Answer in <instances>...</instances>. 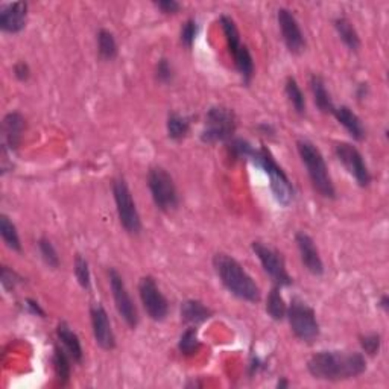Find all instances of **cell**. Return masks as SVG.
<instances>
[{
  "label": "cell",
  "mask_w": 389,
  "mask_h": 389,
  "mask_svg": "<svg viewBox=\"0 0 389 389\" xmlns=\"http://www.w3.org/2000/svg\"><path fill=\"white\" fill-rule=\"evenodd\" d=\"M307 371L316 380L343 382L357 378L367 371V359L359 351H318L307 360Z\"/></svg>",
  "instance_id": "cell-1"
},
{
  "label": "cell",
  "mask_w": 389,
  "mask_h": 389,
  "mask_svg": "<svg viewBox=\"0 0 389 389\" xmlns=\"http://www.w3.org/2000/svg\"><path fill=\"white\" fill-rule=\"evenodd\" d=\"M213 268L221 283L231 295L248 303L260 301V287L236 259L225 254V252H218L213 257Z\"/></svg>",
  "instance_id": "cell-2"
},
{
  "label": "cell",
  "mask_w": 389,
  "mask_h": 389,
  "mask_svg": "<svg viewBox=\"0 0 389 389\" xmlns=\"http://www.w3.org/2000/svg\"><path fill=\"white\" fill-rule=\"evenodd\" d=\"M250 161L256 168L261 169L269 178V189L274 200L283 207L291 205L295 198V189L292 181L289 179L285 169L275 161L273 152L266 146H260L254 149Z\"/></svg>",
  "instance_id": "cell-3"
},
{
  "label": "cell",
  "mask_w": 389,
  "mask_h": 389,
  "mask_svg": "<svg viewBox=\"0 0 389 389\" xmlns=\"http://www.w3.org/2000/svg\"><path fill=\"white\" fill-rule=\"evenodd\" d=\"M296 149L298 156H300L303 165L307 169V175L310 178L313 189L325 200H334L336 189H334L327 163H325L321 151L307 139L298 140Z\"/></svg>",
  "instance_id": "cell-4"
},
{
  "label": "cell",
  "mask_w": 389,
  "mask_h": 389,
  "mask_svg": "<svg viewBox=\"0 0 389 389\" xmlns=\"http://www.w3.org/2000/svg\"><path fill=\"white\" fill-rule=\"evenodd\" d=\"M221 28L225 35V41H227V48L230 55L233 57L234 67H236L238 74L240 75L243 84L250 86L252 78H254V60H252L251 52L247 44H243L240 40V32L230 15L221 17Z\"/></svg>",
  "instance_id": "cell-5"
},
{
  "label": "cell",
  "mask_w": 389,
  "mask_h": 389,
  "mask_svg": "<svg viewBox=\"0 0 389 389\" xmlns=\"http://www.w3.org/2000/svg\"><path fill=\"white\" fill-rule=\"evenodd\" d=\"M238 117L231 108L214 105L205 113L201 140L204 143H227L236 134Z\"/></svg>",
  "instance_id": "cell-6"
},
{
  "label": "cell",
  "mask_w": 389,
  "mask_h": 389,
  "mask_svg": "<svg viewBox=\"0 0 389 389\" xmlns=\"http://www.w3.org/2000/svg\"><path fill=\"white\" fill-rule=\"evenodd\" d=\"M286 318L291 325V330L296 339L301 342L312 343L320 336V322L316 320L313 307H310L300 298H292L291 304L287 306Z\"/></svg>",
  "instance_id": "cell-7"
},
{
  "label": "cell",
  "mask_w": 389,
  "mask_h": 389,
  "mask_svg": "<svg viewBox=\"0 0 389 389\" xmlns=\"http://www.w3.org/2000/svg\"><path fill=\"white\" fill-rule=\"evenodd\" d=\"M148 187L152 201L157 209L163 213H170L177 210L179 204L178 190L174 178L169 172L161 166H152L148 172Z\"/></svg>",
  "instance_id": "cell-8"
},
{
  "label": "cell",
  "mask_w": 389,
  "mask_h": 389,
  "mask_svg": "<svg viewBox=\"0 0 389 389\" xmlns=\"http://www.w3.org/2000/svg\"><path fill=\"white\" fill-rule=\"evenodd\" d=\"M113 196L121 225L126 233L132 234V236H137V234H140L143 225L137 207H135L130 186L125 181V178L119 177L113 181Z\"/></svg>",
  "instance_id": "cell-9"
},
{
  "label": "cell",
  "mask_w": 389,
  "mask_h": 389,
  "mask_svg": "<svg viewBox=\"0 0 389 389\" xmlns=\"http://www.w3.org/2000/svg\"><path fill=\"white\" fill-rule=\"evenodd\" d=\"M251 250L256 257L260 260L261 268H264L268 277L273 280V283L278 287H287L294 283V278L286 269V261L282 252L265 245L264 242L254 240L251 243Z\"/></svg>",
  "instance_id": "cell-10"
},
{
  "label": "cell",
  "mask_w": 389,
  "mask_h": 389,
  "mask_svg": "<svg viewBox=\"0 0 389 389\" xmlns=\"http://www.w3.org/2000/svg\"><path fill=\"white\" fill-rule=\"evenodd\" d=\"M108 282H110V289H111L117 313L121 315V318L131 330H135L140 321L139 310L132 301L128 289H126V285L123 282L122 275L119 274V271L114 268L108 269Z\"/></svg>",
  "instance_id": "cell-11"
},
{
  "label": "cell",
  "mask_w": 389,
  "mask_h": 389,
  "mask_svg": "<svg viewBox=\"0 0 389 389\" xmlns=\"http://www.w3.org/2000/svg\"><path fill=\"white\" fill-rule=\"evenodd\" d=\"M334 156L348 174L356 179L360 187H368L371 183V172L367 166L365 158L355 144L339 142L334 144Z\"/></svg>",
  "instance_id": "cell-12"
},
{
  "label": "cell",
  "mask_w": 389,
  "mask_h": 389,
  "mask_svg": "<svg viewBox=\"0 0 389 389\" xmlns=\"http://www.w3.org/2000/svg\"><path fill=\"white\" fill-rule=\"evenodd\" d=\"M139 295L144 312L156 322H161L168 318L169 303L166 296L161 294L156 280L151 275L143 277L139 283Z\"/></svg>",
  "instance_id": "cell-13"
},
{
  "label": "cell",
  "mask_w": 389,
  "mask_h": 389,
  "mask_svg": "<svg viewBox=\"0 0 389 389\" xmlns=\"http://www.w3.org/2000/svg\"><path fill=\"white\" fill-rule=\"evenodd\" d=\"M277 20L287 50L292 55H301L306 50V39L296 17L287 8H280L277 11Z\"/></svg>",
  "instance_id": "cell-14"
},
{
  "label": "cell",
  "mask_w": 389,
  "mask_h": 389,
  "mask_svg": "<svg viewBox=\"0 0 389 389\" xmlns=\"http://www.w3.org/2000/svg\"><path fill=\"white\" fill-rule=\"evenodd\" d=\"M90 320H92L93 336L99 347L105 351L116 348V336L111 327L110 316L101 303H93L90 306Z\"/></svg>",
  "instance_id": "cell-15"
},
{
  "label": "cell",
  "mask_w": 389,
  "mask_h": 389,
  "mask_svg": "<svg viewBox=\"0 0 389 389\" xmlns=\"http://www.w3.org/2000/svg\"><path fill=\"white\" fill-rule=\"evenodd\" d=\"M295 243H296L298 252H300V259L303 261L304 268L309 271L312 275L321 277L324 274V264L313 239L307 233L298 231L295 234Z\"/></svg>",
  "instance_id": "cell-16"
},
{
  "label": "cell",
  "mask_w": 389,
  "mask_h": 389,
  "mask_svg": "<svg viewBox=\"0 0 389 389\" xmlns=\"http://www.w3.org/2000/svg\"><path fill=\"white\" fill-rule=\"evenodd\" d=\"M28 22V4L13 2L0 8V29L6 34H19Z\"/></svg>",
  "instance_id": "cell-17"
},
{
  "label": "cell",
  "mask_w": 389,
  "mask_h": 389,
  "mask_svg": "<svg viewBox=\"0 0 389 389\" xmlns=\"http://www.w3.org/2000/svg\"><path fill=\"white\" fill-rule=\"evenodd\" d=\"M25 131H26L25 116L19 111L8 113L4 117V123H2V134H4L2 146L10 149V152L19 149L23 140Z\"/></svg>",
  "instance_id": "cell-18"
},
{
  "label": "cell",
  "mask_w": 389,
  "mask_h": 389,
  "mask_svg": "<svg viewBox=\"0 0 389 389\" xmlns=\"http://www.w3.org/2000/svg\"><path fill=\"white\" fill-rule=\"evenodd\" d=\"M333 116L336 117V121L339 125H342L346 131L350 134V137L356 142H362L365 139V128L364 123H362L360 117L351 110L347 105H341L338 108H334Z\"/></svg>",
  "instance_id": "cell-19"
},
{
  "label": "cell",
  "mask_w": 389,
  "mask_h": 389,
  "mask_svg": "<svg viewBox=\"0 0 389 389\" xmlns=\"http://www.w3.org/2000/svg\"><path fill=\"white\" fill-rule=\"evenodd\" d=\"M179 316L184 324L200 325L209 321L213 316V312L200 300H186L184 303H181Z\"/></svg>",
  "instance_id": "cell-20"
},
{
  "label": "cell",
  "mask_w": 389,
  "mask_h": 389,
  "mask_svg": "<svg viewBox=\"0 0 389 389\" xmlns=\"http://www.w3.org/2000/svg\"><path fill=\"white\" fill-rule=\"evenodd\" d=\"M57 336H58V339H60L62 346H64V348L70 355L71 360L76 362V364H83V357H84L83 346H81V341L78 338V334L70 329V325L67 322H64V321L58 322Z\"/></svg>",
  "instance_id": "cell-21"
},
{
  "label": "cell",
  "mask_w": 389,
  "mask_h": 389,
  "mask_svg": "<svg viewBox=\"0 0 389 389\" xmlns=\"http://www.w3.org/2000/svg\"><path fill=\"white\" fill-rule=\"evenodd\" d=\"M310 90L313 95V101L318 110L324 114H333L334 113V104L332 101V96L329 93L327 87H325V81L320 75L310 76Z\"/></svg>",
  "instance_id": "cell-22"
},
{
  "label": "cell",
  "mask_w": 389,
  "mask_h": 389,
  "mask_svg": "<svg viewBox=\"0 0 389 389\" xmlns=\"http://www.w3.org/2000/svg\"><path fill=\"white\" fill-rule=\"evenodd\" d=\"M70 355L66 351V348H61L60 346L53 347V371H55V377L58 380L60 386H67L70 383L71 377V365H70Z\"/></svg>",
  "instance_id": "cell-23"
},
{
  "label": "cell",
  "mask_w": 389,
  "mask_h": 389,
  "mask_svg": "<svg viewBox=\"0 0 389 389\" xmlns=\"http://www.w3.org/2000/svg\"><path fill=\"white\" fill-rule=\"evenodd\" d=\"M334 29H336L341 41L346 44V46L351 52H357L360 48V37L356 31L353 23L347 19V17H338L334 20Z\"/></svg>",
  "instance_id": "cell-24"
},
{
  "label": "cell",
  "mask_w": 389,
  "mask_h": 389,
  "mask_svg": "<svg viewBox=\"0 0 389 389\" xmlns=\"http://www.w3.org/2000/svg\"><path fill=\"white\" fill-rule=\"evenodd\" d=\"M282 287L278 286H273L271 289L268 298H266V313L273 318L274 321L280 322L286 318V313H287V304L285 301V298L282 295V291H280Z\"/></svg>",
  "instance_id": "cell-25"
},
{
  "label": "cell",
  "mask_w": 389,
  "mask_h": 389,
  "mask_svg": "<svg viewBox=\"0 0 389 389\" xmlns=\"http://www.w3.org/2000/svg\"><path fill=\"white\" fill-rule=\"evenodd\" d=\"M166 130H168V135L170 140H174V142L183 140L187 137V134L190 131V119L187 116L172 111L168 116Z\"/></svg>",
  "instance_id": "cell-26"
},
{
  "label": "cell",
  "mask_w": 389,
  "mask_h": 389,
  "mask_svg": "<svg viewBox=\"0 0 389 389\" xmlns=\"http://www.w3.org/2000/svg\"><path fill=\"white\" fill-rule=\"evenodd\" d=\"M117 53H119V48H117V41L114 39L113 32L108 29H101L97 32V55L104 61H113Z\"/></svg>",
  "instance_id": "cell-27"
},
{
  "label": "cell",
  "mask_w": 389,
  "mask_h": 389,
  "mask_svg": "<svg viewBox=\"0 0 389 389\" xmlns=\"http://www.w3.org/2000/svg\"><path fill=\"white\" fill-rule=\"evenodd\" d=\"M285 93L287 96V101L294 107V110L298 116L306 114V97L303 90L298 86L296 79L294 76H287L285 83Z\"/></svg>",
  "instance_id": "cell-28"
},
{
  "label": "cell",
  "mask_w": 389,
  "mask_h": 389,
  "mask_svg": "<svg viewBox=\"0 0 389 389\" xmlns=\"http://www.w3.org/2000/svg\"><path fill=\"white\" fill-rule=\"evenodd\" d=\"M0 236H2L5 245L8 248L15 252H22V242H20L19 231H17L14 222L8 218L6 214H0Z\"/></svg>",
  "instance_id": "cell-29"
},
{
  "label": "cell",
  "mask_w": 389,
  "mask_h": 389,
  "mask_svg": "<svg viewBox=\"0 0 389 389\" xmlns=\"http://www.w3.org/2000/svg\"><path fill=\"white\" fill-rule=\"evenodd\" d=\"M201 348V341L198 338V329L196 325H190L178 341V350L183 356H195Z\"/></svg>",
  "instance_id": "cell-30"
},
{
  "label": "cell",
  "mask_w": 389,
  "mask_h": 389,
  "mask_svg": "<svg viewBox=\"0 0 389 389\" xmlns=\"http://www.w3.org/2000/svg\"><path fill=\"white\" fill-rule=\"evenodd\" d=\"M254 146L245 140V139H236L233 137L231 140L227 142V152L228 157L233 161H239V160H250L252 152H254Z\"/></svg>",
  "instance_id": "cell-31"
},
{
  "label": "cell",
  "mask_w": 389,
  "mask_h": 389,
  "mask_svg": "<svg viewBox=\"0 0 389 389\" xmlns=\"http://www.w3.org/2000/svg\"><path fill=\"white\" fill-rule=\"evenodd\" d=\"M39 250H40V254H41V259L44 260V264H46L52 269L60 268V264H61L60 256H58L55 247H53V243L48 238L43 236L39 239Z\"/></svg>",
  "instance_id": "cell-32"
},
{
  "label": "cell",
  "mask_w": 389,
  "mask_h": 389,
  "mask_svg": "<svg viewBox=\"0 0 389 389\" xmlns=\"http://www.w3.org/2000/svg\"><path fill=\"white\" fill-rule=\"evenodd\" d=\"M74 271H75V277L78 280L79 286L84 289V291H90L92 289V274H90V268H88V261L81 256L76 254L75 256V265H74Z\"/></svg>",
  "instance_id": "cell-33"
},
{
  "label": "cell",
  "mask_w": 389,
  "mask_h": 389,
  "mask_svg": "<svg viewBox=\"0 0 389 389\" xmlns=\"http://www.w3.org/2000/svg\"><path fill=\"white\" fill-rule=\"evenodd\" d=\"M359 343L362 351L368 356L378 355L380 348H382V336L378 333H368L359 336Z\"/></svg>",
  "instance_id": "cell-34"
},
{
  "label": "cell",
  "mask_w": 389,
  "mask_h": 389,
  "mask_svg": "<svg viewBox=\"0 0 389 389\" xmlns=\"http://www.w3.org/2000/svg\"><path fill=\"white\" fill-rule=\"evenodd\" d=\"M198 34H200V25H198V22L195 19H189L183 25V28H181L179 40L187 49H192L195 41H196Z\"/></svg>",
  "instance_id": "cell-35"
},
{
  "label": "cell",
  "mask_w": 389,
  "mask_h": 389,
  "mask_svg": "<svg viewBox=\"0 0 389 389\" xmlns=\"http://www.w3.org/2000/svg\"><path fill=\"white\" fill-rule=\"evenodd\" d=\"M175 71L168 58H160L156 64V79L163 86H169L174 81Z\"/></svg>",
  "instance_id": "cell-36"
},
{
  "label": "cell",
  "mask_w": 389,
  "mask_h": 389,
  "mask_svg": "<svg viewBox=\"0 0 389 389\" xmlns=\"http://www.w3.org/2000/svg\"><path fill=\"white\" fill-rule=\"evenodd\" d=\"M23 278L15 273V271L10 269L8 266L2 268V277H0V283H2V287L5 289L6 292H13L15 286L22 283Z\"/></svg>",
  "instance_id": "cell-37"
},
{
  "label": "cell",
  "mask_w": 389,
  "mask_h": 389,
  "mask_svg": "<svg viewBox=\"0 0 389 389\" xmlns=\"http://www.w3.org/2000/svg\"><path fill=\"white\" fill-rule=\"evenodd\" d=\"M156 6L166 15H174L181 10V5L177 2V0H157Z\"/></svg>",
  "instance_id": "cell-38"
},
{
  "label": "cell",
  "mask_w": 389,
  "mask_h": 389,
  "mask_svg": "<svg viewBox=\"0 0 389 389\" xmlns=\"http://www.w3.org/2000/svg\"><path fill=\"white\" fill-rule=\"evenodd\" d=\"M14 76L22 81V83H26L31 78V69L28 66V62H25V61H19V62H15L14 64Z\"/></svg>",
  "instance_id": "cell-39"
},
{
  "label": "cell",
  "mask_w": 389,
  "mask_h": 389,
  "mask_svg": "<svg viewBox=\"0 0 389 389\" xmlns=\"http://www.w3.org/2000/svg\"><path fill=\"white\" fill-rule=\"evenodd\" d=\"M265 368H266L265 362L261 360L257 355H254V353H252L251 357H250V364H248V374L251 377H254L260 373V371H264Z\"/></svg>",
  "instance_id": "cell-40"
},
{
  "label": "cell",
  "mask_w": 389,
  "mask_h": 389,
  "mask_svg": "<svg viewBox=\"0 0 389 389\" xmlns=\"http://www.w3.org/2000/svg\"><path fill=\"white\" fill-rule=\"evenodd\" d=\"M25 306H26V309H28V312L31 315L40 316V318H46V312L41 309V306L35 300H31V298H28V300H25Z\"/></svg>",
  "instance_id": "cell-41"
},
{
  "label": "cell",
  "mask_w": 389,
  "mask_h": 389,
  "mask_svg": "<svg viewBox=\"0 0 389 389\" xmlns=\"http://www.w3.org/2000/svg\"><path fill=\"white\" fill-rule=\"evenodd\" d=\"M369 93V87L367 83H362L357 86L356 88V97H357V101H362V99H365Z\"/></svg>",
  "instance_id": "cell-42"
},
{
  "label": "cell",
  "mask_w": 389,
  "mask_h": 389,
  "mask_svg": "<svg viewBox=\"0 0 389 389\" xmlns=\"http://www.w3.org/2000/svg\"><path fill=\"white\" fill-rule=\"evenodd\" d=\"M378 307H380V309H382L383 312H388V310H389V296H388V294H383L382 296H380Z\"/></svg>",
  "instance_id": "cell-43"
},
{
  "label": "cell",
  "mask_w": 389,
  "mask_h": 389,
  "mask_svg": "<svg viewBox=\"0 0 389 389\" xmlns=\"http://www.w3.org/2000/svg\"><path fill=\"white\" fill-rule=\"evenodd\" d=\"M289 386V382L285 378V377H282L278 380V383H277V388H280V389H285V388H287Z\"/></svg>",
  "instance_id": "cell-44"
}]
</instances>
